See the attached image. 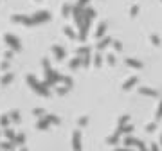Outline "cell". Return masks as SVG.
<instances>
[{
	"label": "cell",
	"instance_id": "cell-4",
	"mask_svg": "<svg viewBox=\"0 0 162 151\" xmlns=\"http://www.w3.org/2000/svg\"><path fill=\"white\" fill-rule=\"evenodd\" d=\"M157 117H162V104H160V108H159V113H157Z\"/></svg>",
	"mask_w": 162,
	"mask_h": 151
},
{
	"label": "cell",
	"instance_id": "cell-2",
	"mask_svg": "<svg viewBox=\"0 0 162 151\" xmlns=\"http://www.w3.org/2000/svg\"><path fill=\"white\" fill-rule=\"evenodd\" d=\"M135 81H137V77H131V79H130L128 83H126V85H124V88H130V86L133 85V83H135Z\"/></svg>",
	"mask_w": 162,
	"mask_h": 151
},
{
	"label": "cell",
	"instance_id": "cell-3",
	"mask_svg": "<svg viewBox=\"0 0 162 151\" xmlns=\"http://www.w3.org/2000/svg\"><path fill=\"white\" fill-rule=\"evenodd\" d=\"M128 63L131 65V67H139V68H140V63H139V61H133V59H128Z\"/></svg>",
	"mask_w": 162,
	"mask_h": 151
},
{
	"label": "cell",
	"instance_id": "cell-1",
	"mask_svg": "<svg viewBox=\"0 0 162 151\" xmlns=\"http://www.w3.org/2000/svg\"><path fill=\"white\" fill-rule=\"evenodd\" d=\"M140 92H142V94H146V96H155V92H151L150 88H140Z\"/></svg>",
	"mask_w": 162,
	"mask_h": 151
}]
</instances>
